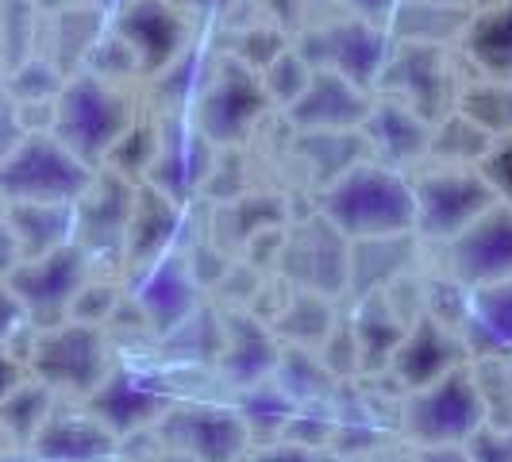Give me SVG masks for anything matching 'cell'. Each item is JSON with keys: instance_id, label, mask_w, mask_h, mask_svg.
<instances>
[{"instance_id": "cell-1", "label": "cell", "mask_w": 512, "mask_h": 462, "mask_svg": "<svg viewBox=\"0 0 512 462\" xmlns=\"http://www.w3.org/2000/svg\"><path fill=\"white\" fill-rule=\"evenodd\" d=\"M320 216L339 228L351 243L374 235L416 231L412 185L382 162H355L347 174L324 189Z\"/></svg>"}, {"instance_id": "cell-2", "label": "cell", "mask_w": 512, "mask_h": 462, "mask_svg": "<svg viewBox=\"0 0 512 462\" xmlns=\"http://www.w3.org/2000/svg\"><path fill=\"white\" fill-rule=\"evenodd\" d=\"M131 124L135 120H131L128 101L112 89V81L89 74V70L66 77L62 93L54 97V139L66 143L85 166H101Z\"/></svg>"}, {"instance_id": "cell-3", "label": "cell", "mask_w": 512, "mask_h": 462, "mask_svg": "<svg viewBox=\"0 0 512 462\" xmlns=\"http://www.w3.org/2000/svg\"><path fill=\"white\" fill-rule=\"evenodd\" d=\"M89 181L93 166L58 143L54 131H24L0 162V197L8 205H77Z\"/></svg>"}, {"instance_id": "cell-4", "label": "cell", "mask_w": 512, "mask_h": 462, "mask_svg": "<svg viewBox=\"0 0 512 462\" xmlns=\"http://www.w3.org/2000/svg\"><path fill=\"white\" fill-rule=\"evenodd\" d=\"M482 424L486 409L470 366H459L424 389H412L401 405V428L420 447H462Z\"/></svg>"}, {"instance_id": "cell-5", "label": "cell", "mask_w": 512, "mask_h": 462, "mask_svg": "<svg viewBox=\"0 0 512 462\" xmlns=\"http://www.w3.org/2000/svg\"><path fill=\"white\" fill-rule=\"evenodd\" d=\"M27 370L47 389H66V393L89 397L112 370L104 328L66 320V324L35 332V343L27 351Z\"/></svg>"}, {"instance_id": "cell-6", "label": "cell", "mask_w": 512, "mask_h": 462, "mask_svg": "<svg viewBox=\"0 0 512 462\" xmlns=\"http://www.w3.org/2000/svg\"><path fill=\"white\" fill-rule=\"evenodd\" d=\"M85 274H89V255L77 243H66L51 255L24 258L8 274V285H12L16 301L24 305L27 324L35 332H43V328L70 320V305L85 285Z\"/></svg>"}, {"instance_id": "cell-7", "label": "cell", "mask_w": 512, "mask_h": 462, "mask_svg": "<svg viewBox=\"0 0 512 462\" xmlns=\"http://www.w3.org/2000/svg\"><path fill=\"white\" fill-rule=\"evenodd\" d=\"M266 108H270V97L255 70H247L243 62L220 66L197 93V131L212 147H231L255 131Z\"/></svg>"}, {"instance_id": "cell-8", "label": "cell", "mask_w": 512, "mask_h": 462, "mask_svg": "<svg viewBox=\"0 0 512 462\" xmlns=\"http://www.w3.org/2000/svg\"><path fill=\"white\" fill-rule=\"evenodd\" d=\"M412 201H416V235L451 243L459 231H466L482 212L497 205V193L489 189L482 170L474 174L466 166H451L416 181Z\"/></svg>"}, {"instance_id": "cell-9", "label": "cell", "mask_w": 512, "mask_h": 462, "mask_svg": "<svg viewBox=\"0 0 512 462\" xmlns=\"http://www.w3.org/2000/svg\"><path fill=\"white\" fill-rule=\"evenodd\" d=\"M154 428L166 443V451H185L201 462H239L251 447L247 424L239 420V412L201 405V401L170 405Z\"/></svg>"}, {"instance_id": "cell-10", "label": "cell", "mask_w": 512, "mask_h": 462, "mask_svg": "<svg viewBox=\"0 0 512 462\" xmlns=\"http://www.w3.org/2000/svg\"><path fill=\"white\" fill-rule=\"evenodd\" d=\"M308 47H320V51L305 54V62L312 70H335L343 74L351 85H374L382 77L385 62L393 54V39L385 24L374 20H362V16H347V20H335V24L312 31L305 39Z\"/></svg>"}, {"instance_id": "cell-11", "label": "cell", "mask_w": 512, "mask_h": 462, "mask_svg": "<svg viewBox=\"0 0 512 462\" xmlns=\"http://www.w3.org/2000/svg\"><path fill=\"white\" fill-rule=\"evenodd\" d=\"M170 405H174V389L158 374L135 370V366L108 370V378L85 397V409L93 412L116 439L131 436L139 428H154Z\"/></svg>"}, {"instance_id": "cell-12", "label": "cell", "mask_w": 512, "mask_h": 462, "mask_svg": "<svg viewBox=\"0 0 512 462\" xmlns=\"http://www.w3.org/2000/svg\"><path fill=\"white\" fill-rule=\"evenodd\" d=\"M347 258H351V239L339 228H332L324 216H312L305 224L282 235L278 262L297 289H312L335 297L347 289Z\"/></svg>"}, {"instance_id": "cell-13", "label": "cell", "mask_w": 512, "mask_h": 462, "mask_svg": "<svg viewBox=\"0 0 512 462\" xmlns=\"http://www.w3.org/2000/svg\"><path fill=\"white\" fill-rule=\"evenodd\" d=\"M451 274L462 285H489L512 278V208L497 205L482 212L466 231L447 243Z\"/></svg>"}, {"instance_id": "cell-14", "label": "cell", "mask_w": 512, "mask_h": 462, "mask_svg": "<svg viewBox=\"0 0 512 462\" xmlns=\"http://www.w3.org/2000/svg\"><path fill=\"white\" fill-rule=\"evenodd\" d=\"M466 355L470 351H466L462 335L451 332L447 320L416 316L405 328V335H401V343H397V351L389 359V370H393L397 385L405 393H412V389H424V385L439 382L443 374L466 366Z\"/></svg>"}, {"instance_id": "cell-15", "label": "cell", "mask_w": 512, "mask_h": 462, "mask_svg": "<svg viewBox=\"0 0 512 462\" xmlns=\"http://www.w3.org/2000/svg\"><path fill=\"white\" fill-rule=\"evenodd\" d=\"M112 31L135 51L143 74H162L185 51V24L170 0H128L116 12Z\"/></svg>"}, {"instance_id": "cell-16", "label": "cell", "mask_w": 512, "mask_h": 462, "mask_svg": "<svg viewBox=\"0 0 512 462\" xmlns=\"http://www.w3.org/2000/svg\"><path fill=\"white\" fill-rule=\"evenodd\" d=\"M147 174H151L147 185H154L158 193H166L178 205H189L212 174V143L197 128L170 120L158 131V151H154Z\"/></svg>"}, {"instance_id": "cell-17", "label": "cell", "mask_w": 512, "mask_h": 462, "mask_svg": "<svg viewBox=\"0 0 512 462\" xmlns=\"http://www.w3.org/2000/svg\"><path fill=\"white\" fill-rule=\"evenodd\" d=\"M131 305L147 320V328L158 339L174 332L181 320H189L201 308L197 305V278H193L189 258L162 255L158 262L143 266V282L135 285Z\"/></svg>"}, {"instance_id": "cell-18", "label": "cell", "mask_w": 512, "mask_h": 462, "mask_svg": "<svg viewBox=\"0 0 512 462\" xmlns=\"http://www.w3.org/2000/svg\"><path fill=\"white\" fill-rule=\"evenodd\" d=\"M382 77L385 85H393L412 112L424 116L428 124L451 101V66H447L443 47H432V43H401V47H393Z\"/></svg>"}, {"instance_id": "cell-19", "label": "cell", "mask_w": 512, "mask_h": 462, "mask_svg": "<svg viewBox=\"0 0 512 462\" xmlns=\"http://www.w3.org/2000/svg\"><path fill=\"white\" fill-rule=\"evenodd\" d=\"M131 197L135 185L112 170L93 174L89 189L77 197L74 205V243L89 255V251H112L124 247L131 220Z\"/></svg>"}, {"instance_id": "cell-20", "label": "cell", "mask_w": 512, "mask_h": 462, "mask_svg": "<svg viewBox=\"0 0 512 462\" xmlns=\"http://www.w3.org/2000/svg\"><path fill=\"white\" fill-rule=\"evenodd\" d=\"M289 120L301 131H355L362 128L370 101L366 89L351 85L335 70H312L305 93L285 108Z\"/></svg>"}, {"instance_id": "cell-21", "label": "cell", "mask_w": 512, "mask_h": 462, "mask_svg": "<svg viewBox=\"0 0 512 462\" xmlns=\"http://www.w3.org/2000/svg\"><path fill=\"white\" fill-rule=\"evenodd\" d=\"M116 436L93 412H58L47 416L39 436L31 439L35 462H101L112 455Z\"/></svg>"}, {"instance_id": "cell-22", "label": "cell", "mask_w": 512, "mask_h": 462, "mask_svg": "<svg viewBox=\"0 0 512 462\" xmlns=\"http://www.w3.org/2000/svg\"><path fill=\"white\" fill-rule=\"evenodd\" d=\"M416 258V231L401 235H374V239H355L351 258H347V289L351 297L362 301L370 293H382L409 274Z\"/></svg>"}, {"instance_id": "cell-23", "label": "cell", "mask_w": 512, "mask_h": 462, "mask_svg": "<svg viewBox=\"0 0 512 462\" xmlns=\"http://www.w3.org/2000/svg\"><path fill=\"white\" fill-rule=\"evenodd\" d=\"M278 355H282V347L274 343V335L266 332L262 320L247 316V312H231L224 320V351H220L216 366L224 370V378L235 389L274 378Z\"/></svg>"}, {"instance_id": "cell-24", "label": "cell", "mask_w": 512, "mask_h": 462, "mask_svg": "<svg viewBox=\"0 0 512 462\" xmlns=\"http://www.w3.org/2000/svg\"><path fill=\"white\" fill-rule=\"evenodd\" d=\"M362 135L382 154V166H389V170L409 166L432 147V124L424 116H416L405 101L370 104V112L362 120Z\"/></svg>"}, {"instance_id": "cell-25", "label": "cell", "mask_w": 512, "mask_h": 462, "mask_svg": "<svg viewBox=\"0 0 512 462\" xmlns=\"http://www.w3.org/2000/svg\"><path fill=\"white\" fill-rule=\"evenodd\" d=\"M462 343L474 359L512 351V278L474 285L462 305Z\"/></svg>"}, {"instance_id": "cell-26", "label": "cell", "mask_w": 512, "mask_h": 462, "mask_svg": "<svg viewBox=\"0 0 512 462\" xmlns=\"http://www.w3.org/2000/svg\"><path fill=\"white\" fill-rule=\"evenodd\" d=\"M181 231V205L158 193L154 185H135L131 197V220L124 235V251L135 266H151L162 255H170Z\"/></svg>"}, {"instance_id": "cell-27", "label": "cell", "mask_w": 512, "mask_h": 462, "mask_svg": "<svg viewBox=\"0 0 512 462\" xmlns=\"http://www.w3.org/2000/svg\"><path fill=\"white\" fill-rule=\"evenodd\" d=\"M412 320H405L397 308H393V297L389 293H370L359 301V312L351 316V328H355V339H359V370L374 374V370H389V359L401 343V335Z\"/></svg>"}, {"instance_id": "cell-28", "label": "cell", "mask_w": 512, "mask_h": 462, "mask_svg": "<svg viewBox=\"0 0 512 462\" xmlns=\"http://www.w3.org/2000/svg\"><path fill=\"white\" fill-rule=\"evenodd\" d=\"M8 224L20 247V262L74 243V205H8Z\"/></svg>"}, {"instance_id": "cell-29", "label": "cell", "mask_w": 512, "mask_h": 462, "mask_svg": "<svg viewBox=\"0 0 512 462\" xmlns=\"http://www.w3.org/2000/svg\"><path fill=\"white\" fill-rule=\"evenodd\" d=\"M104 35V12L93 4V8H62L51 16V47H54V66L66 77H74L77 70H85L89 62V51L97 47V39Z\"/></svg>"}, {"instance_id": "cell-30", "label": "cell", "mask_w": 512, "mask_h": 462, "mask_svg": "<svg viewBox=\"0 0 512 462\" xmlns=\"http://www.w3.org/2000/svg\"><path fill=\"white\" fill-rule=\"evenodd\" d=\"M466 54L489 77H512V0L466 24Z\"/></svg>"}, {"instance_id": "cell-31", "label": "cell", "mask_w": 512, "mask_h": 462, "mask_svg": "<svg viewBox=\"0 0 512 462\" xmlns=\"http://www.w3.org/2000/svg\"><path fill=\"white\" fill-rule=\"evenodd\" d=\"M235 412L247 424V436H266V443H274V439H282L289 416L297 412V401L274 378H266V382L239 389V409Z\"/></svg>"}, {"instance_id": "cell-32", "label": "cell", "mask_w": 512, "mask_h": 462, "mask_svg": "<svg viewBox=\"0 0 512 462\" xmlns=\"http://www.w3.org/2000/svg\"><path fill=\"white\" fill-rule=\"evenodd\" d=\"M274 382L282 385L297 405L328 401L335 389L332 370L320 362V355H316L312 347H289V351H282V355H278V366H274Z\"/></svg>"}, {"instance_id": "cell-33", "label": "cell", "mask_w": 512, "mask_h": 462, "mask_svg": "<svg viewBox=\"0 0 512 462\" xmlns=\"http://www.w3.org/2000/svg\"><path fill=\"white\" fill-rule=\"evenodd\" d=\"M297 151L312 166V174L332 185L339 174H347L355 162H362V135L355 131H301Z\"/></svg>"}, {"instance_id": "cell-34", "label": "cell", "mask_w": 512, "mask_h": 462, "mask_svg": "<svg viewBox=\"0 0 512 462\" xmlns=\"http://www.w3.org/2000/svg\"><path fill=\"white\" fill-rule=\"evenodd\" d=\"M54 412V389H47L35 378H24L4 401H0V428L12 439H20L31 447V439L39 436V428L47 424Z\"/></svg>"}, {"instance_id": "cell-35", "label": "cell", "mask_w": 512, "mask_h": 462, "mask_svg": "<svg viewBox=\"0 0 512 462\" xmlns=\"http://www.w3.org/2000/svg\"><path fill=\"white\" fill-rule=\"evenodd\" d=\"M459 112L466 120H474L489 139L512 135V77L474 81L459 97Z\"/></svg>"}, {"instance_id": "cell-36", "label": "cell", "mask_w": 512, "mask_h": 462, "mask_svg": "<svg viewBox=\"0 0 512 462\" xmlns=\"http://www.w3.org/2000/svg\"><path fill=\"white\" fill-rule=\"evenodd\" d=\"M335 328V312L328 305L324 293H312V289H297L289 297V305L278 316V332L285 339H293L297 347H320L328 332Z\"/></svg>"}, {"instance_id": "cell-37", "label": "cell", "mask_w": 512, "mask_h": 462, "mask_svg": "<svg viewBox=\"0 0 512 462\" xmlns=\"http://www.w3.org/2000/svg\"><path fill=\"white\" fill-rule=\"evenodd\" d=\"M166 339V351L170 359L178 362H216L220 351H224V324L216 320V312L208 308H197L189 320H181L178 328Z\"/></svg>"}, {"instance_id": "cell-38", "label": "cell", "mask_w": 512, "mask_h": 462, "mask_svg": "<svg viewBox=\"0 0 512 462\" xmlns=\"http://www.w3.org/2000/svg\"><path fill=\"white\" fill-rule=\"evenodd\" d=\"M4 74H8L4 93L16 101V108L54 101V97L62 93V85H66V74L54 66L51 58H39V54H31V58H24L20 66H12V70H4Z\"/></svg>"}, {"instance_id": "cell-39", "label": "cell", "mask_w": 512, "mask_h": 462, "mask_svg": "<svg viewBox=\"0 0 512 462\" xmlns=\"http://www.w3.org/2000/svg\"><path fill=\"white\" fill-rule=\"evenodd\" d=\"M224 220L231 224L235 239L251 243V239L266 235V231L282 228L285 205L282 197H274V193H239V197L224 201Z\"/></svg>"}, {"instance_id": "cell-40", "label": "cell", "mask_w": 512, "mask_h": 462, "mask_svg": "<svg viewBox=\"0 0 512 462\" xmlns=\"http://www.w3.org/2000/svg\"><path fill=\"white\" fill-rule=\"evenodd\" d=\"M39 27V4L35 0H0V70L20 66L31 58Z\"/></svg>"}, {"instance_id": "cell-41", "label": "cell", "mask_w": 512, "mask_h": 462, "mask_svg": "<svg viewBox=\"0 0 512 462\" xmlns=\"http://www.w3.org/2000/svg\"><path fill=\"white\" fill-rule=\"evenodd\" d=\"M470 370H474V385L486 409V424L512 432V362H505V355H486Z\"/></svg>"}, {"instance_id": "cell-42", "label": "cell", "mask_w": 512, "mask_h": 462, "mask_svg": "<svg viewBox=\"0 0 512 462\" xmlns=\"http://www.w3.org/2000/svg\"><path fill=\"white\" fill-rule=\"evenodd\" d=\"M493 143L497 139H489L474 120L455 112L451 120L439 124V131H432V147L428 151L439 154V158H451V166H470V162H482Z\"/></svg>"}, {"instance_id": "cell-43", "label": "cell", "mask_w": 512, "mask_h": 462, "mask_svg": "<svg viewBox=\"0 0 512 462\" xmlns=\"http://www.w3.org/2000/svg\"><path fill=\"white\" fill-rule=\"evenodd\" d=\"M262 89H266V97H270V104H282V108H289V104L297 101L301 93H305L308 77H312V66L305 62V54L297 51V47H285L266 70H262Z\"/></svg>"}, {"instance_id": "cell-44", "label": "cell", "mask_w": 512, "mask_h": 462, "mask_svg": "<svg viewBox=\"0 0 512 462\" xmlns=\"http://www.w3.org/2000/svg\"><path fill=\"white\" fill-rule=\"evenodd\" d=\"M154 151H158V131L154 128H143V124H131L124 131V139L108 151V166H112V174H120V178H139V174H147L154 162Z\"/></svg>"}, {"instance_id": "cell-45", "label": "cell", "mask_w": 512, "mask_h": 462, "mask_svg": "<svg viewBox=\"0 0 512 462\" xmlns=\"http://www.w3.org/2000/svg\"><path fill=\"white\" fill-rule=\"evenodd\" d=\"M320 362L332 370V378H347V374H359V339L351 320H335V328L328 332V339L320 343Z\"/></svg>"}, {"instance_id": "cell-46", "label": "cell", "mask_w": 512, "mask_h": 462, "mask_svg": "<svg viewBox=\"0 0 512 462\" xmlns=\"http://www.w3.org/2000/svg\"><path fill=\"white\" fill-rule=\"evenodd\" d=\"M116 308H120L116 289L85 282L81 285V293L74 297V305H70V320H77V324H97V328H101L104 320H112V316H116Z\"/></svg>"}, {"instance_id": "cell-47", "label": "cell", "mask_w": 512, "mask_h": 462, "mask_svg": "<svg viewBox=\"0 0 512 462\" xmlns=\"http://www.w3.org/2000/svg\"><path fill=\"white\" fill-rule=\"evenodd\" d=\"M482 178L489 181V189L497 193L501 205L512 208V135L497 139L489 154L482 158Z\"/></svg>"}, {"instance_id": "cell-48", "label": "cell", "mask_w": 512, "mask_h": 462, "mask_svg": "<svg viewBox=\"0 0 512 462\" xmlns=\"http://www.w3.org/2000/svg\"><path fill=\"white\" fill-rule=\"evenodd\" d=\"M462 447H466L470 462H512V432L509 428H489V424H482Z\"/></svg>"}, {"instance_id": "cell-49", "label": "cell", "mask_w": 512, "mask_h": 462, "mask_svg": "<svg viewBox=\"0 0 512 462\" xmlns=\"http://www.w3.org/2000/svg\"><path fill=\"white\" fill-rule=\"evenodd\" d=\"M251 459L255 462H335V451H328V447H305V443H293V439H274V443H262Z\"/></svg>"}, {"instance_id": "cell-50", "label": "cell", "mask_w": 512, "mask_h": 462, "mask_svg": "<svg viewBox=\"0 0 512 462\" xmlns=\"http://www.w3.org/2000/svg\"><path fill=\"white\" fill-rule=\"evenodd\" d=\"M24 328H31L24 316V305L16 301V293H12L8 278H0V343L8 347V343L16 339V332H24Z\"/></svg>"}, {"instance_id": "cell-51", "label": "cell", "mask_w": 512, "mask_h": 462, "mask_svg": "<svg viewBox=\"0 0 512 462\" xmlns=\"http://www.w3.org/2000/svg\"><path fill=\"white\" fill-rule=\"evenodd\" d=\"M24 139V124H20V112H16V101L0 89V162L8 158V151Z\"/></svg>"}, {"instance_id": "cell-52", "label": "cell", "mask_w": 512, "mask_h": 462, "mask_svg": "<svg viewBox=\"0 0 512 462\" xmlns=\"http://www.w3.org/2000/svg\"><path fill=\"white\" fill-rule=\"evenodd\" d=\"M16 266H20V247H16V235L8 224V201L0 197V278H8Z\"/></svg>"}, {"instance_id": "cell-53", "label": "cell", "mask_w": 512, "mask_h": 462, "mask_svg": "<svg viewBox=\"0 0 512 462\" xmlns=\"http://www.w3.org/2000/svg\"><path fill=\"white\" fill-rule=\"evenodd\" d=\"M351 8V16L374 20V24H389V16L397 12V0H343Z\"/></svg>"}, {"instance_id": "cell-54", "label": "cell", "mask_w": 512, "mask_h": 462, "mask_svg": "<svg viewBox=\"0 0 512 462\" xmlns=\"http://www.w3.org/2000/svg\"><path fill=\"white\" fill-rule=\"evenodd\" d=\"M20 382H24V362L16 359V355L0 343V401H4V397H8Z\"/></svg>"}, {"instance_id": "cell-55", "label": "cell", "mask_w": 512, "mask_h": 462, "mask_svg": "<svg viewBox=\"0 0 512 462\" xmlns=\"http://www.w3.org/2000/svg\"><path fill=\"white\" fill-rule=\"evenodd\" d=\"M416 462H470L466 447H420Z\"/></svg>"}, {"instance_id": "cell-56", "label": "cell", "mask_w": 512, "mask_h": 462, "mask_svg": "<svg viewBox=\"0 0 512 462\" xmlns=\"http://www.w3.org/2000/svg\"><path fill=\"white\" fill-rule=\"evenodd\" d=\"M266 12L282 27H293L297 24V12H301V0H266Z\"/></svg>"}, {"instance_id": "cell-57", "label": "cell", "mask_w": 512, "mask_h": 462, "mask_svg": "<svg viewBox=\"0 0 512 462\" xmlns=\"http://www.w3.org/2000/svg\"><path fill=\"white\" fill-rule=\"evenodd\" d=\"M170 4H174L178 12H185V8H189V12H224L231 0H170Z\"/></svg>"}, {"instance_id": "cell-58", "label": "cell", "mask_w": 512, "mask_h": 462, "mask_svg": "<svg viewBox=\"0 0 512 462\" xmlns=\"http://www.w3.org/2000/svg\"><path fill=\"white\" fill-rule=\"evenodd\" d=\"M35 4H39V12H62V8H74L77 0H35Z\"/></svg>"}, {"instance_id": "cell-59", "label": "cell", "mask_w": 512, "mask_h": 462, "mask_svg": "<svg viewBox=\"0 0 512 462\" xmlns=\"http://www.w3.org/2000/svg\"><path fill=\"white\" fill-rule=\"evenodd\" d=\"M93 4H97L101 12H120V8L128 4V0H93Z\"/></svg>"}, {"instance_id": "cell-60", "label": "cell", "mask_w": 512, "mask_h": 462, "mask_svg": "<svg viewBox=\"0 0 512 462\" xmlns=\"http://www.w3.org/2000/svg\"><path fill=\"white\" fill-rule=\"evenodd\" d=\"M162 462H201V459H193V455H185V451H166Z\"/></svg>"}, {"instance_id": "cell-61", "label": "cell", "mask_w": 512, "mask_h": 462, "mask_svg": "<svg viewBox=\"0 0 512 462\" xmlns=\"http://www.w3.org/2000/svg\"><path fill=\"white\" fill-rule=\"evenodd\" d=\"M424 4H462V0H424Z\"/></svg>"}, {"instance_id": "cell-62", "label": "cell", "mask_w": 512, "mask_h": 462, "mask_svg": "<svg viewBox=\"0 0 512 462\" xmlns=\"http://www.w3.org/2000/svg\"><path fill=\"white\" fill-rule=\"evenodd\" d=\"M239 462H255V459H251V455H243V459H239Z\"/></svg>"}, {"instance_id": "cell-63", "label": "cell", "mask_w": 512, "mask_h": 462, "mask_svg": "<svg viewBox=\"0 0 512 462\" xmlns=\"http://www.w3.org/2000/svg\"><path fill=\"white\" fill-rule=\"evenodd\" d=\"M335 462H351V459H335Z\"/></svg>"}]
</instances>
